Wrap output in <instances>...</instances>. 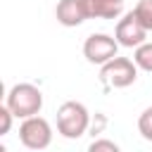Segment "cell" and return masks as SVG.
Segmentation results:
<instances>
[{
	"label": "cell",
	"instance_id": "3",
	"mask_svg": "<svg viewBox=\"0 0 152 152\" xmlns=\"http://www.w3.org/2000/svg\"><path fill=\"white\" fill-rule=\"evenodd\" d=\"M138 78V64L128 57H114L100 66V81L107 88H128Z\"/></svg>",
	"mask_w": 152,
	"mask_h": 152
},
{
	"label": "cell",
	"instance_id": "7",
	"mask_svg": "<svg viewBox=\"0 0 152 152\" xmlns=\"http://www.w3.org/2000/svg\"><path fill=\"white\" fill-rule=\"evenodd\" d=\"M55 17L62 26H78L88 19L83 0H59L55 7Z\"/></svg>",
	"mask_w": 152,
	"mask_h": 152
},
{
	"label": "cell",
	"instance_id": "1",
	"mask_svg": "<svg viewBox=\"0 0 152 152\" xmlns=\"http://www.w3.org/2000/svg\"><path fill=\"white\" fill-rule=\"evenodd\" d=\"M5 104L12 109V114L17 119H28V116L40 114V109H43V93L33 83H14L7 90Z\"/></svg>",
	"mask_w": 152,
	"mask_h": 152
},
{
	"label": "cell",
	"instance_id": "6",
	"mask_svg": "<svg viewBox=\"0 0 152 152\" xmlns=\"http://www.w3.org/2000/svg\"><path fill=\"white\" fill-rule=\"evenodd\" d=\"M147 33H150V31L140 24V19L135 17L133 10L126 12V14L116 21V28H114V38L119 40V45H121V48H133V50L147 40Z\"/></svg>",
	"mask_w": 152,
	"mask_h": 152
},
{
	"label": "cell",
	"instance_id": "2",
	"mask_svg": "<svg viewBox=\"0 0 152 152\" xmlns=\"http://www.w3.org/2000/svg\"><path fill=\"white\" fill-rule=\"evenodd\" d=\"M90 126V112L86 109L83 102L69 100L57 109V133L66 140L81 138Z\"/></svg>",
	"mask_w": 152,
	"mask_h": 152
},
{
	"label": "cell",
	"instance_id": "12",
	"mask_svg": "<svg viewBox=\"0 0 152 152\" xmlns=\"http://www.w3.org/2000/svg\"><path fill=\"white\" fill-rule=\"evenodd\" d=\"M12 109L7 107V104H2L0 107V135H7L10 133V128H12Z\"/></svg>",
	"mask_w": 152,
	"mask_h": 152
},
{
	"label": "cell",
	"instance_id": "9",
	"mask_svg": "<svg viewBox=\"0 0 152 152\" xmlns=\"http://www.w3.org/2000/svg\"><path fill=\"white\" fill-rule=\"evenodd\" d=\"M133 62L138 64V69H142V71H150L152 74V43H142V45H138L135 48V52H133Z\"/></svg>",
	"mask_w": 152,
	"mask_h": 152
},
{
	"label": "cell",
	"instance_id": "13",
	"mask_svg": "<svg viewBox=\"0 0 152 152\" xmlns=\"http://www.w3.org/2000/svg\"><path fill=\"white\" fill-rule=\"evenodd\" d=\"M90 152H119V145L114 140H93Z\"/></svg>",
	"mask_w": 152,
	"mask_h": 152
},
{
	"label": "cell",
	"instance_id": "5",
	"mask_svg": "<svg viewBox=\"0 0 152 152\" xmlns=\"http://www.w3.org/2000/svg\"><path fill=\"white\" fill-rule=\"evenodd\" d=\"M119 52V40L114 36H107V33H90L83 43V57L90 62V64H104L109 59H114Z\"/></svg>",
	"mask_w": 152,
	"mask_h": 152
},
{
	"label": "cell",
	"instance_id": "8",
	"mask_svg": "<svg viewBox=\"0 0 152 152\" xmlns=\"http://www.w3.org/2000/svg\"><path fill=\"white\" fill-rule=\"evenodd\" d=\"M88 19H119L124 14V0H83Z\"/></svg>",
	"mask_w": 152,
	"mask_h": 152
},
{
	"label": "cell",
	"instance_id": "11",
	"mask_svg": "<svg viewBox=\"0 0 152 152\" xmlns=\"http://www.w3.org/2000/svg\"><path fill=\"white\" fill-rule=\"evenodd\" d=\"M138 131H140V135L145 140L152 142V107L142 109V114L138 116Z\"/></svg>",
	"mask_w": 152,
	"mask_h": 152
},
{
	"label": "cell",
	"instance_id": "10",
	"mask_svg": "<svg viewBox=\"0 0 152 152\" xmlns=\"http://www.w3.org/2000/svg\"><path fill=\"white\" fill-rule=\"evenodd\" d=\"M133 12L140 19V24L147 31H152V0H138V5L133 7Z\"/></svg>",
	"mask_w": 152,
	"mask_h": 152
},
{
	"label": "cell",
	"instance_id": "4",
	"mask_svg": "<svg viewBox=\"0 0 152 152\" xmlns=\"http://www.w3.org/2000/svg\"><path fill=\"white\" fill-rule=\"evenodd\" d=\"M19 140L28 150H45L52 142V126L43 116H28L19 126Z\"/></svg>",
	"mask_w": 152,
	"mask_h": 152
}]
</instances>
